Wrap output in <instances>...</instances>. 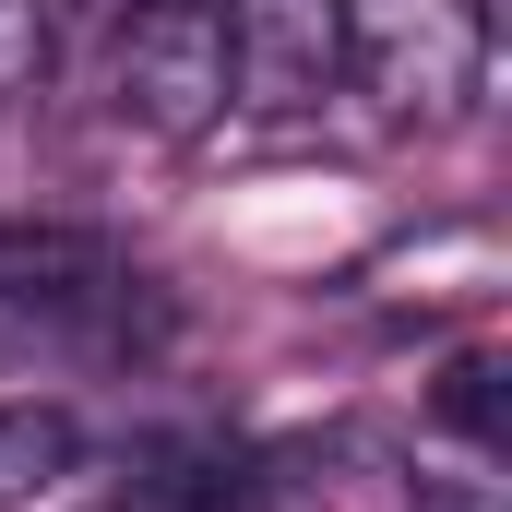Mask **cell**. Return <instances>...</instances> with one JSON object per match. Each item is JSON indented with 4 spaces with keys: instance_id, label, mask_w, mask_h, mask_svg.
<instances>
[{
    "instance_id": "obj_1",
    "label": "cell",
    "mask_w": 512,
    "mask_h": 512,
    "mask_svg": "<svg viewBox=\"0 0 512 512\" xmlns=\"http://www.w3.org/2000/svg\"><path fill=\"white\" fill-rule=\"evenodd\" d=\"M108 96H120V120L155 131V143H203V131L239 108L215 0H131L120 36H108Z\"/></svg>"
},
{
    "instance_id": "obj_2",
    "label": "cell",
    "mask_w": 512,
    "mask_h": 512,
    "mask_svg": "<svg viewBox=\"0 0 512 512\" xmlns=\"http://www.w3.org/2000/svg\"><path fill=\"white\" fill-rule=\"evenodd\" d=\"M346 72H370L382 120L441 131L465 120L477 72H489V36L465 0H346Z\"/></svg>"
},
{
    "instance_id": "obj_3",
    "label": "cell",
    "mask_w": 512,
    "mask_h": 512,
    "mask_svg": "<svg viewBox=\"0 0 512 512\" xmlns=\"http://www.w3.org/2000/svg\"><path fill=\"white\" fill-rule=\"evenodd\" d=\"M227 84L262 120H298L346 84V0H227Z\"/></svg>"
},
{
    "instance_id": "obj_4",
    "label": "cell",
    "mask_w": 512,
    "mask_h": 512,
    "mask_svg": "<svg viewBox=\"0 0 512 512\" xmlns=\"http://www.w3.org/2000/svg\"><path fill=\"white\" fill-rule=\"evenodd\" d=\"M131 286V251L96 227H0V322H108Z\"/></svg>"
},
{
    "instance_id": "obj_5",
    "label": "cell",
    "mask_w": 512,
    "mask_h": 512,
    "mask_svg": "<svg viewBox=\"0 0 512 512\" xmlns=\"http://www.w3.org/2000/svg\"><path fill=\"white\" fill-rule=\"evenodd\" d=\"M239 512H429L417 477H393L370 441H286V453H251L239 465Z\"/></svg>"
},
{
    "instance_id": "obj_6",
    "label": "cell",
    "mask_w": 512,
    "mask_h": 512,
    "mask_svg": "<svg viewBox=\"0 0 512 512\" xmlns=\"http://www.w3.org/2000/svg\"><path fill=\"white\" fill-rule=\"evenodd\" d=\"M72 453H84V429H72V405H0V501H36V489H60L72 477Z\"/></svg>"
},
{
    "instance_id": "obj_7",
    "label": "cell",
    "mask_w": 512,
    "mask_h": 512,
    "mask_svg": "<svg viewBox=\"0 0 512 512\" xmlns=\"http://www.w3.org/2000/svg\"><path fill=\"white\" fill-rule=\"evenodd\" d=\"M429 405H441V429H465L477 453H501V358H453Z\"/></svg>"
},
{
    "instance_id": "obj_8",
    "label": "cell",
    "mask_w": 512,
    "mask_h": 512,
    "mask_svg": "<svg viewBox=\"0 0 512 512\" xmlns=\"http://www.w3.org/2000/svg\"><path fill=\"white\" fill-rule=\"evenodd\" d=\"M48 72V0H0V108Z\"/></svg>"
}]
</instances>
